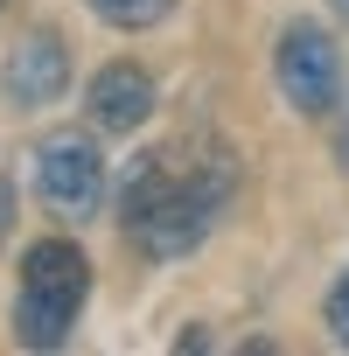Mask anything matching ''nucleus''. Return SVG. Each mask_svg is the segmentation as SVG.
<instances>
[{
	"label": "nucleus",
	"mask_w": 349,
	"mask_h": 356,
	"mask_svg": "<svg viewBox=\"0 0 349 356\" xmlns=\"http://www.w3.org/2000/svg\"><path fill=\"white\" fill-rule=\"evenodd\" d=\"M231 189H238L231 154H210L189 168H174V154H140L119 182V224H126L140 259L168 266V259H189L217 231Z\"/></svg>",
	"instance_id": "f257e3e1"
},
{
	"label": "nucleus",
	"mask_w": 349,
	"mask_h": 356,
	"mask_svg": "<svg viewBox=\"0 0 349 356\" xmlns=\"http://www.w3.org/2000/svg\"><path fill=\"white\" fill-rule=\"evenodd\" d=\"M91 300V259L70 238H35L22 252V280H15V342L22 349H63L77 314Z\"/></svg>",
	"instance_id": "f03ea898"
},
{
	"label": "nucleus",
	"mask_w": 349,
	"mask_h": 356,
	"mask_svg": "<svg viewBox=\"0 0 349 356\" xmlns=\"http://www.w3.org/2000/svg\"><path fill=\"white\" fill-rule=\"evenodd\" d=\"M273 84L300 119H328L342 105V49L321 22H286L273 42Z\"/></svg>",
	"instance_id": "7ed1b4c3"
},
{
	"label": "nucleus",
	"mask_w": 349,
	"mask_h": 356,
	"mask_svg": "<svg viewBox=\"0 0 349 356\" xmlns=\"http://www.w3.org/2000/svg\"><path fill=\"white\" fill-rule=\"evenodd\" d=\"M35 196L63 224L98 217V203H105V154H98L91 133H49L35 147Z\"/></svg>",
	"instance_id": "20e7f679"
},
{
	"label": "nucleus",
	"mask_w": 349,
	"mask_h": 356,
	"mask_svg": "<svg viewBox=\"0 0 349 356\" xmlns=\"http://www.w3.org/2000/svg\"><path fill=\"white\" fill-rule=\"evenodd\" d=\"M0 91H8L15 112H42L70 91V42L56 29H29L8 49V70H0Z\"/></svg>",
	"instance_id": "39448f33"
},
{
	"label": "nucleus",
	"mask_w": 349,
	"mask_h": 356,
	"mask_svg": "<svg viewBox=\"0 0 349 356\" xmlns=\"http://www.w3.org/2000/svg\"><path fill=\"white\" fill-rule=\"evenodd\" d=\"M154 105H161V91H154V77H147L133 56H119V63L91 70V84H84V112H91V133H112V140L140 133V126L154 119Z\"/></svg>",
	"instance_id": "423d86ee"
},
{
	"label": "nucleus",
	"mask_w": 349,
	"mask_h": 356,
	"mask_svg": "<svg viewBox=\"0 0 349 356\" xmlns=\"http://www.w3.org/2000/svg\"><path fill=\"white\" fill-rule=\"evenodd\" d=\"M84 8L105 22V29H119V35H147V29H161L182 0H84Z\"/></svg>",
	"instance_id": "0eeeda50"
},
{
	"label": "nucleus",
	"mask_w": 349,
	"mask_h": 356,
	"mask_svg": "<svg viewBox=\"0 0 349 356\" xmlns=\"http://www.w3.org/2000/svg\"><path fill=\"white\" fill-rule=\"evenodd\" d=\"M321 328H328V342L335 349H349V266L335 273V286L321 293Z\"/></svg>",
	"instance_id": "6e6552de"
},
{
	"label": "nucleus",
	"mask_w": 349,
	"mask_h": 356,
	"mask_svg": "<svg viewBox=\"0 0 349 356\" xmlns=\"http://www.w3.org/2000/svg\"><path fill=\"white\" fill-rule=\"evenodd\" d=\"M8 210H15V203H8V182H0V238H8V224H15Z\"/></svg>",
	"instance_id": "1a4fd4ad"
},
{
	"label": "nucleus",
	"mask_w": 349,
	"mask_h": 356,
	"mask_svg": "<svg viewBox=\"0 0 349 356\" xmlns=\"http://www.w3.org/2000/svg\"><path fill=\"white\" fill-rule=\"evenodd\" d=\"M328 8H335V22H349V0H328Z\"/></svg>",
	"instance_id": "9d476101"
},
{
	"label": "nucleus",
	"mask_w": 349,
	"mask_h": 356,
	"mask_svg": "<svg viewBox=\"0 0 349 356\" xmlns=\"http://www.w3.org/2000/svg\"><path fill=\"white\" fill-rule=\"evenodd\" d=\"M342 168H349V126H342Z\"/></svg>",
	"instance_id": "9b49d317"
},
{
	"label": "nucleus",
	"mask_w": 349,
	"mask_h": 356,
	"mask_svg": "<svg viewBox=\"0 0 349 356\" xmlns=\"http://www.w3.org/2000/svg\"><path fill=\"white\" fill-rule=\"evenodd\" d=\"M0 8H8V0H0Z\"/></svg>",
	"instance_id": "f8f14e48"
}]
</instances>
